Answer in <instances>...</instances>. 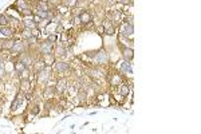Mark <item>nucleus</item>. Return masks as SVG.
Returning a JSON list of instances; mask_svg holds the SVG:
<instances>
[{"mask_svg":"<svg viewBox=\"0 0 201 134\" xmlns=\"http://www.w3.org/2000/svg\"><path fill=\"white\" fill-rule=\"evenodd\" d=\"M48 79H50V68L43 66V68L38 72V82H39L40 85H46Z\"/></svg>","mask_w":201,"mask_h":134,"instance_id":"obj_1","label":"nucleus"},{"mask_svg":"<svg viewBox=\"0 0 201 134\" xmlns=\"http://www.w3.org/2000/svg\"><path fill=\"white\" fill-rule=\"evenodd\" d=\"M94 60L96 62V63L99 64H103V63H107V60H109V56H107L106 51L102 48V50L96 51L95 52V56H94Z\"/></svg>","mask_w":201,"mask_h":134,"instance_id":"obj_2","label":"nucleus"},{"mask_svg":"<svg viewBox=\"0 0 201 134\" xmlns=\"http://www.w3.org/2000/svg\"><path fill=\"white\" fill-rule=\"evenodd\" d=\"M52 43L50 42V40H46V42H43L42 44H40V51H42L44 55H50L51 52H52Z\"/></svg>","mask_w":201,"mask_h":134,"instance_id":"obj_3","label":"nucleus"},{"mask_svg":"<svg viewBox=\"0 0 201 134\" xmlns=\"http://www.w3.org/2000/svg\"><path fill=\"white\" fill-rule=\"evenodd\" d=\"M122 55H123V59L126 62H130L134 56V51L133 48H129V47H122Z\"/></svg>","mask_w":201,"mask_h":134,"instance_id":"obj_4","label":"nucleus"},{"mask_svg":"<svg viewBox=\"0 0 201 134\" xmlns=\"http://www.w3.org/2000/svg\"><path fill=\"white\" fill-rule=\"evenodd\" d=\"M122 32L125 36H131L134 32V27H133V23H125L123 24V28H122Z\"/></svg>","mask_w":201,"mask_h":134,"instance_id":"obj_5","label":"nucleus"},{"mask_svg":"<svg viewBox=\"0 0 201 134\" xmlns=\"http://www.w3.org/2000/svg\"><path fill=\"white\" fill-rule=\"evenodd\" d=\"M78 18H79V21L80 23H83V24H87V23H90L91 21V15L88 12H86V11H83L82 13H80L79 16H78Z\"/></svg>","mask_w":201,"mask_h":134,"instance_id":"obj_6","label":"nucleus"},{"mask_svg":"<svg viewBox=\"0 0 201 134\" xmlns=\"http://www.w3.org/2000/svg\"><path fill=\"white\" fill-rule=\"evenodd\" d=\"M11 50H12L13 52H23V51L26 50V44H24L23 42H15Z\"/></svg>","mask_w":201,"mask_h":134,"instance_id":"obj_7","label":"nucleus"},{"mask_svg":"<svg viewBox=\"0 0 201 134\" xmlns=\"http://www.w3.org/2000/svg\"><path fill=\"white\" fill-rule=\"evenodd\" d=\"M55 67H56V70H58L59 72H64V71H67V70L70 68L68 63H66V62H58V63L55 64Z\"/></svg>","mask_w":201,"mask_h":134,"instance_id":"obj_8","label":"nucleus"},{"mask_svg":"<svg viewBox=\"0 0 201 134\" xmlns=\"http://www.w3.org/2000/svg\"><path fill=\"white\" fill-rule=\"evenodd\" d=\"M26 68H27V66L21 60L18 62V63L15 64V71H16V74H18V75H21V72H23Z\"/></svg>","mask_w":201,"mask_h":134,"instance_id":"obj_9","label":"nucleus"},{"mask_svg":"<svg viewBox=\"0 0 201 134\" xmlns=\"http://www.w3.org/2000/svg\"><path fill=\"white\" fill-rule=\"evenodd\" d=\"M66 85H67L66 79H63V78H60V79L58 80V85H56V90H58L59 93H63V91L66 90Z\"/></svg>","mask_w":201,"mask_h":134,"instance_id":"obj_10","label":"nucleus"},{"mask_svg":"<svg viewBox=\"0 0 201 134\" xmlns=\"http://www.w3.org/2000/svg\"><path fill=\"white\" fill-rule=\"evenodd\" d=\"M121 70H122L123 72H127V74L130 72V74H131V66L129 64V62H126V60L121 64Z\"/></svg>","mask_w":201,"mask_h":134,"instance_id":"obj_11","label":"nucleus"},{"mask_svg":"<svg viewBox=\"0 0 201 134\" xmlns=\"http://www.w3.org/2000/svg\"><path fill=\"white\" fill-rule=\"evenodd\" d=\"M0 32H1V34H4L5 36H12V35H13L12 29L7 28V27H4V26H0Z\"/></svg>","mask_w":201,"mask_h":134,"instance_id":"obj_12","label":"nucleus"},{"mask_svg":"<svg viewBox=\"0 0 201 134\" xmlns=\"http://www.w3.org/2000/svg\"><path fill=\"white\" fill-rule=\"evenodd\" d=\"M38 10L48 11V10H50V5H48L46 1H38Z\"/></svg>","mask_w":201,"mask_h":134,"instance_id":"obj_13","label":"nucleus"},{"mask_svg":"<svg viewBox=\"0 0 201 134\" xmlns=\"http://www.w3.org/2000/svg\"><path fill=\"white\" fill-rule=\"evenodd\" d=\"M20 60L23 62L26 66H29V64H32V58H31V56H28V55H23Z\"/></svg>","mask_w":201,"mask_h":134,"instance_id":"obj_14","label":"nucleus"},{"mask_svg":"<svg viewBox=\"0 0 201 134\" xmlns=\"http://www.w3.org/2000/svg\"><path fill=\"white\" fill-rule=\"evenodd\" d=\"M103 28H105V32H106V34H109V35H113V34H114V27H113L110 23L105 24Z\"/></svg>","mask_w":201,"mask_h":134,"instance_id":"obj_15","label":"nucleus"},{"mask_svg":"<svg viewBox=\"0 0 201 134\" xmlns=\"http://www.w3.org/2000/svg\"><path fill=\"white\" fill-rule=\"evenodd\" d=\"M129 91H130V88H129L127 85H122V87H121V95L122 96H126L129 94Z\"/></svg>","mask_w":201,"mask_h":134,"instance_id":"obj_16","label":"nucleus"},{"mask_svg":"<svg viewBox=\"0 0 201 134\" xmlns=\"http://www.w3.org/2000/svg\"><path fill=\"white\" fill-rule=\"evenodd\" d=\"M121 82H122V79H121L119 75H113V78H111V85L113 86L118 85V83H121Z\"/></svg>","mask_w":201,"mask_h":134,"instance_id":"obj_17","label":"nucleus"},{"mask_svg":"<svg viewBox=\"0 0 201 134\" xmlns=\"http://www.w3.org/2000/svg\"><path fill=\"white\" fill-rule=\"evenodd\" d=\"M21 101H23V98H21V99H20V98H16L15 101H13V103H12V106H11V109H12V110H16L19 105L21 103Z\"/></svg>","mask_w":201,"mask_h":134,"instance_id":"obj_18","label":"nucleus"},{"mask_svg":"<svg viewBox=\"0 0 201 134\" xmlns=\"http://www.w3.org/2000/svg\"><path fill=\"white\" fill-rule=\"evenodd\" d=\"M19 12L24 16H32V12L28 10V8H24V10H19Z\"/></svg>","mask_w":201,"mask_h":134,"instance_id":"obj_19","label":"nucleus"},{"mask_svg":"<svg viewBox=\"0 0 201 134\" xmlns=\"http://www.w3.org/2000/svg\"><path fill=\"white\" fill-rule=\"evenodd\" d=\"M27 42H28V44H35V43L38 42V38L34 36V35H31L29 38H27Z\"/></svg>","mask_w":201,"mask_h":134,"instance_id":"obj_20","label":"nucleus"},{"mask_svg":"<svg viewBox=\"0 0 201 134\" xmlns=\"http://www.w3.org/2000/svg\"><path fill=\"white\" fill-rule=\"evenodd\" d=\"M8 24V20L4 15H0V26H7Z\"/></svg>","mask_w":201,"mask_h":134,"instance_id":"obj_21","label":"nucleus"},{"mask_svg":"<svg viewBox=\"0 0 201 134\" xmlns=\"http://www.w3.org/2000/svg\"><path fill=\"white\" fill-rule=\"evenodd\" d=\"M64 4L68 7H74V5H77V0H64Z\"/></svg>","mask_w":201,"mask_h":134,"instance_id":"obj_22","label":"nucleus"},{"mask_svg":"<svg viewBox=\"0 0 201 134\" xmlns=\"http://www.w3.org/2000/svg\"><path fill=\"white\" fill-rule=\"evenodd\" d=\"M64 52H66V50H64V47H58V48H56V55H58V56H62V55H64Z\"/></svg>","mask_w":201,"mask_h":134,"instance_id":"obj_23","label":"nucleus"},{"mask_svg":"<svg viewBox=\"0 0 201 134\" xmlns=\"http://www.w3.org/2000/svg\"><path fill=\"white\" fill-rule=\"evenodd\" d=\"M48 3H50L51 5H54V7H56V5L60 4V0H48Z\"/></svg>","mask_w":201,"mask_h":134,"instance_id":"obj_24","label":"nucleus"},{"mask_svg":"<svg viewBox=\"0 0 201 134\" xmlns=\"http://www.w3.org/2000/svg\"><path fill=\"white\" fill-rule=\"evenodd\" d=\"M48 40H50L51 43L55 42V40H56V35H50V36H48Z\"/></svg>","mask_w":201,"mask_h":134,"instance_id":"obj_25","label":"nucleus"},{"mask_svg":"<svg viewBox=\"0 0 201 134\" xmlns=\"http://www.w3.org/2000/svg\"><path fill=\"white\" fill-rule=\"evenodd\" d=\"M123 4H131V0H121Z\"/></svg>","mask_w":201,"mask_h":134,"instance_id":"obj_26","label":"nucleus"},{"mask_svg":"<svg viewBox=\"0 0 201 134\" xmlns=\"http://www.w3.org/2000/svg\"><path fill=\"white\" fill-rule=\"evenodd\" d=\"M107 1H109L110 4H114V3H115V1H118V0H107Z\"/></svg>","mask_w":201,"mask_h":134,"instance_id":"obj_27","label":"nucleus"},{"mask_svg":"<svg viewBox=\"0 0 201 134\" xmlns=\"http://www.w3.org/2000/svg\"><path fill=\"white\" fill-rule=\"evenodd\" d=\"M0 66H1V59H0Z\"/></svg>","mask_w":201,"mask_h":134,"instance_id":"obj_28","label":"nucleus"}]
</instances>
